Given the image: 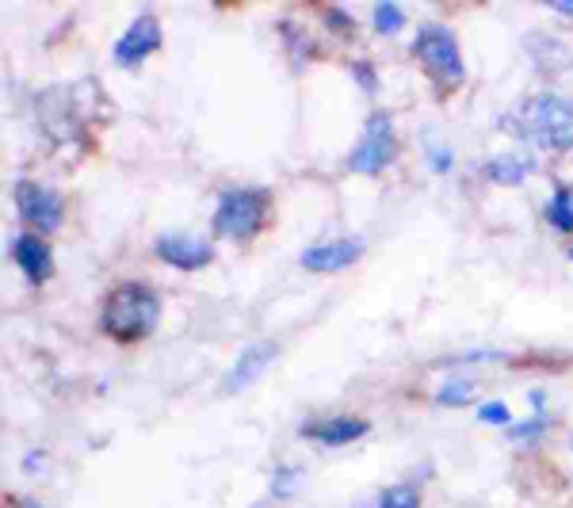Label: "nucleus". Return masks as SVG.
Masks as SVG:
<instances>
[{
  "mask_svg": "<svg viewBox=\"0 0 573 508\" xmlns=\"http://www.w3.org/2000/svg\"><path fill=\"white\" fill-rule=\"evenodd\" d=\"M100 115V85L85 77L77 85H50L35 100V119L54 146H77L85 138V127Z\"/></svg>",
  "mask_w": 573,
  "mask_h": 508,
  "instance_id": "f257e3e1",
  "label": "nucleus"
},
{
  "mask_svg": "<svg viewBox=\"0 0 573 508\" xmlns=\"http://www.w3.org/2000/svg\"><path fill=\"white\" fill-rule=\"evenodd\" d=\"M501 130L516 134L520 142L535 149H554V153H570L573 149V100L566 96H528L512 107L501 119Z\"/></svg>",
  "mask_w": 573,
  "mask_h": 508,
  "instance_id": "f03ea898",
  "label": "nucleus"
},
{
  "mask_svg": "<svg viewBox=\"0 0 573 508\" xmlns=\"http://www.w3.org/2000/svg\"><path fill=\"white\" fill-rule=\"evenodd\" d=\"M157 321H161V298L153 295L146 283H119L104 298V310H100V329L119 344L149 337L157 329Z\"/></svg>",
  "mask_w": 573,
  "mask_h": 508,
  "instance_id": "7ed1b4c3",
  "label": "nucleus"
},
{
  "mask_svg": "<svg viewBox=\"0 0 573 508\" xmlns=\"http://www.w3.org/2000/svg\"><path fill=\"white\" fill-rule=\"evenodd\" d=\"M413 54L421 69L428 73V81L440 88V92H455V88L467 81V69H463V54L455 35L440 27V23H425L413 39Z\"/></svg>",
  "mask_w": 573,
  "mask_h": 508,
  "instance_id": "20e7f679",
  "label": "nucleus"
},
{
  "mask_svg": "<svg viewBox=\"0 0 573 508\" xmlns=\"http://www.w3.org/2000/svg\"><path fill=\"white\" fill-rule=\"evenodd\" d=\"M268 207H272V195L264 188H226L218 195V207H214V233L249 241L264 230Z\"/></svg>",
  "mask_w": 573,
  "mask_h": 508,
  "instance_id": "39448f33",
  "label": "nucleus"
},
{
  "mask_svg": "<svg viewBox=\"0 0 573 508\" xmlns=\"http://www.w3.org/2000/svg\"><path fill=\"white\" fill-rule=\"evenodd\" d=\"M394 157H398V138H394L390 111H371L367 123H363L360 142L348 153V169L363 172V176H375V172L390 169Z\"/></svg>",
  "mask_w": 573,
  "mask_h": 508,
  "instance_id": "423d86ee",
  "label": "nucleus"
},
{
  "mask_svg": "<svg viewBox=\"0 0 573 508\" xmlns=\"http://www.w3.org/2000/svg\"><path fill=\"white\" fill-rule=\"evenodd\" d=\"M12 199H16V211L23 214L27 226H35L39 233H54L65 218V203L58 191H50L46 184L35 180H16L12 184Z\"/></svg>",
  "mask_w": 573,
  "mask_h": 508,
  "instance_id": "0eeeda50",
  "label": "nucleus"
},
{
  "mask_svg": "<svg viewBox=\"0 0 573 508\" xmlns=\"http://www.w3.org/2000/svg\"><path fill=\"white\" fill-rule=\"evenodd\" d=\"M153 253L161 256L169 268H180V272H199L214 260V245L203 241V237H188V233H169L153 245Z\"/></svg>",
  "mask_w": 573,
  "mask_h": 508,
  "instance_id": "6e6552de",
  "label": "nucleus"
},
{
  "mask_svg": "<svg viewBox=\"0 0 573 508\" xmlns=\"http://www.w3.org/2000/svg\"><path fill=\"white\" fill-rule=\"evenodd\" d=\"M157 50H161V23H157V16L142 12L123 31V39L115 43V62L123 65V69H130V65L146 62L149 54H157Z\"/></svg>",
  "mask_w": 573,
  "mask_h": 508,
  "instance_id": "1a4fd4ad",
  "label": "nucleus"
},
{
  "mask_svg": "<svg viewBox=\"0 0 573 508\" xmlns=\"http://www.w3.org/2000/svg\"><path fill=\"white\" fill-rule=\"evenodd\" d=\"M360 256H363L360 237H340V241L310 245V249L302 253V268H306V272H340V268H352Z\"/></svg>",
  "mask_w": 573,
  "mask_h": 508,
  "instance_id": "9d476101",
  "label": "nucleus"
},
{
  "mask_svg": "<svg viewBox=\"0 0 573 508\" xmlns=\"http://www.w3.org/2000/svg\"><path fill=\"white\" fill-rule=\"evenodd\" d=\"M12 260H16V268L31 283H46L50 272H54L50 245H46V237H39V233H16L12 237Z\"/></svg>",
  "mask_w": 573,
  "mask_h": 508,
  "instance_id": "9b49d317",
  "label": "nucleus"
},
{
  "mask_svg": "<svg viewBox=\"0 0 573 508\" xmlns=\"http://www.w3.org/2000/svg\"><path fill=\"white\" fill-rule=\"evenodd\" d=\"M367 428H371V424L363 421V417H325V421H306L298 432H302L306 440H318V444L325 447H340V444L360 440Z\"/></svg>",
  "mask_w": 573,
  "mask_h": 508,
  "instance_id": "f8f14e48",
  "label": "nucleus"
},
{
  "mask_svg": "<svg viewBox=\"0 0 573 508\" xmlns=\"http://www.w3.org/2000/svg\"><path fill=\"white\" fill-rule=\"evenodd\" d=\"M539 169V161H535V153L528 149H512V153H497V157H489L486 161V180L489 184H505V188H516V184H524L531 172Z\"/></svg>",
  "mask_w": 573,
  "mask_h": 508,
  "instance_id": "ddd939ff",
  "label": "nucleus"
},
{
  "mask_svg": "<svg viewBox=\"0 0 573 508\" xmlns=\"http://www.w3.org/2000/svg\"><path fill=\"white\" fill-rule=\"evenodd\" d=\"M272 356H276V344H272V340L249 344V348L237 356L234 367H230V375L222 379V390H226V394H237V390H245V386H249V382H253L256 375L264 371V367H268V360H272Z\"/></svg>",
  "mask_w": 573,
  "mask_h": 508,
  "instance_id": "4468645a",
  "label": "nucleus"
},
{
  "mask_svg": "<svg viewBox=\"0 0 573 508\" xmlns=\"http://www.w3.org/2000/svg\"><path fill=\"white\" fill-rule=\"evenodd\" d=\"M543 214H547V222L558 233H573V184H558L554 195L547 199Z\"/></svg>",
  "mask_w": 573,
  "mask_h": 508,
  "instance_id": "2eb2a0df",
  "label": "nucleus"
},
{
  "mask_svg": "<svg viewBox=\"0 0 573 508\" xmlns=\"http://www.w3.org/2000/svg\"><path fill=\"white\" fill-rule=\"evenodd\" d=\"M279 35H283V43H287V50H291V62H306V58H314V43L306 39V31L298 27V23H279Z\"/></svg>",
  "mask_w": 573,
  "mask_h": 508,
  "instance_id": "dca6fc26",
  "label": "nucleus"
},
{
  "mask_svg": "<svg viewBox=\"0 0 573 508\" xmlns=\"http://www.w3.org/2000/svg\"><path fill=\"white\" fill-rule=\"evenodd\" d=\"M371 23H375L379 35H394V31H402L405 27V12L398 4L382 0V4H375V12H371Z\"/></svg>",
  "mask_w": 573,
  "mask_h": 508,
  "instance_id": "f3484780",
  "label": "nucleus"
},
{
  "mask_svg": "<svg viewBox=\"0 0 573 508\" xmlns=\"http://www.w3.org/2000/svg\"><path fill=\"white\" fill-rule=\"evenodd\" d=\"M379 508H421V493L413 486H390L379 493Z\"/></svg>",
  "mask_w": 573,
  "mask_h": 508,
  "instance_id": "a211bd4d",
  "label": "nucleus"
},
{
  "mask_svg": "<svg viewBox=\"0 0 573 508\" xmlns=\"http://www.w3.org/2000/svg\"><path fill=\"white\" fill-rule=\"evenodd\" d=\"M321 20H325V27H329L333 35H352V31H356V20H352L344 8H337V4H329V8L321 12Z\"/></svg>",
  "mask_w": 573,
  "mask_h": 508,
  "instance_id": "6ab92c4d",
  "label": "nucleus"
},
{
  "mask_svg": "<svg viewBox=\"0 0 573 508\" xmlns=\"http://www.w3.org/2000/svg\"><path fill=\"white\" fill-rule=\"evenodd\" d=\"M470 382H463V379H455V382H447L444 390H440V405H467L470 402Z\"/></svg>",
  "mask_w": 573,
  "mask_h": 508,
  "instance_id": "aec40b11",
  "label": "nucleus"
},
{
  "mask_svg": "<svg viewBox=\"0 0 573 508\" xmlns=\"http://www.w3.org/2000/svg\"><path fill=\"white\" fill-rule=\"evenodd\" d=\"M425 149H428V169H432V172H447V169H451V149L436 146L432 138L425 142Z\"/></svg>",
  "mask_w": 573,
  "mask_h": 508,
  "instance_id": "412c9836",
  "label": "nucleus"
},
{
  "mask_svg": "<svg viewBox=\"0 0 573 508\" xmlns=\"http://www.w3.org/2000/svg\"><path fill=\"white\" fill-rule=\"evenodd\" d=\"M352 77L360 81L363 92H375V88H379V81H375V65L367 62V58H360V62H352Z\"/></svg>",
  "mask_w": 573,
  "mask_h": 508,
  "instance_id": "4be33fe9",
  "label": "nucleus"
},
{
  "mask_svg": "<svg viewBox=\"0 0 573 508\" xmlns=\"http://www.w3.org/2000/svg\"><path fill=\"white\" fill-rule=\"evenodd\" d=\"M478 417H482V421H486V424H509V421H512L509 405H501V402L478 405Z\"/></svg>",
  "mask_w": 573,
  "mask_h": 508,
  "instance_id": "5701e85b",
  "label": "nucleus"
},
{
  "mask_svg": "<svg viewBox=\"0 0 573 508\" xmlns=\"http://www.w3.org/2000/svg\"><path fill=\"white\" fill-rule=\"evenodd\" d=\"M543 428H547V421H543V417H531V421L509 428V436H512V440H531V436H543Z\"/></svg>",
  "mask_w": 573,
  "mask_h": 508,
  "instance_id": "b1692460",
  "label": "nucleus"
},
{
  "mask_svg": "<svg viewBox=\"0 0 573 508\" xmlns=\"http://www.w3.org/2000/svg\"><path fill=\"white\" fill-rule=\"evenodd\" d=\"M295 470H287V466H283V470H279L276 474V482H272V493H276V497H287V493H291V486H295Z\"/></svg>",
  "mask_w": 573,
  "mask_h": 508,
  "instance_id": "393cba45",
  "label": "nucleus"
},
{
  "mask_svg": "<svg viewBox=\"0 0 573 508\" xmlns=\"http://www.w3.org/2000/svg\"><path fill=\"white\" fill-rule=\"evenodd\" d=\"M551 12H558V16H570V20H573V0H551Z\"/></svg>",
  "mask_w": 573,
  "mask_h": 508,
  "instance_id": "a878e982",
  "label": "nucleus"
},
{
  "mask_svg": "<svg viewBox=\"0 0 573 508\" xmlns=\"http://www.w3.org/2000/svg\"><path fill=\"white\" fill-rule=\"evenodd\" d=\"M543 398H547V394H543V390H531V394H528L531 409H543Z\"/></svg>",
  "mask_w": 573,
  "mask_h": 508,
  "instance_id": "bb28decb",
  "label": "nucleus"
},
{
  "mask_svg": "<svg viewBox=\"0 0 573 508\" xmlns=\"http://www.w3.org/2000/svg\"><path fill=\"white\" fill-rule=\"evenodd\" d=\"M570 260H573V249H570Z\"/></svg>",
  "mask_w": 573,
  "mask_h": 508,
  "instance_id": "cd10ccee",
  "label": "nucleus"
}]
</instances>
